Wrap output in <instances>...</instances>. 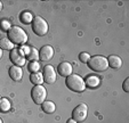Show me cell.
Here are the masks:
<instances>
[{
    "label": "cell",
    "instance_id": "28",
    "mask_svg": "<svg viewBox=\"0 0 129 123\" xmlns=\"http://www.w3.org/2000/svg\"><path fill=\"white\" fill-rule=\"evenodd\" d=\"M0 123H3V121H1V118H0Z\"/></svg>",
    "mask_w": 129,
    "mask_h": 123
},
{
    "label": "cell",
    "instance_id": "2",
    "mask_svg": "<svg viewBox=\"0 0 129 123\" xmlns=\"http://www.w3.org/2000/svg\"><path fill=\"white\" fill-rule=\"evenodd\" d=\"M8 39L13 44L22 45L27 41V34L20 26H12L8 31Z\"/></svg>",
    "mask_w": 129,
    "mask_h": 123
},
{
    "label": "cell",
    "instance_id": "17",
    "mask_svg": "<svg viewBox=\"0 0 129 123\" xmlns=\"http://www.w3.org/2000/svg\"><path fill=\"white\" fill-rule=\"evenodd\" d=\"M10 109V103L7 98H0V112H8Z\"/></svg>",
    "mask_w": 129,
    "mask_h": 123
},
{
    "label": "cell",
    "instance_id": "20",
    "mask_svg": "<svg viewBox=\"0 0 129 123\" xmlns=\"http://www.w3.org/2000/svg\"><path fill=\"white\" fill-rule=\"evenodd\" d=\"M40 70V64L38 63V62H31V63L29 64V71L32 73H37L39 72Z\"/></svg>",
    "mask_w": 129,
    "mask_h": 123
},
{
    "label": "cell",
    "instance_id": "25",
    "mask_svg": "<svg viewBox=\"0 0 129 123\" xmlns=\"http://www.w3.org/2000/svg\"><path fill=\"white\" fill-rule=\"evenodd\" d=\"M66 123H77V122L73 120V118H70V120H68V122H66Z\"/></svg>",
    "mask_w": 129,
    "mask_h": 123
},
{
    "label": "cell",
    "instance_id": "24",
    "mask_svg": "<svg viewBox=\"0 0 129 123\" xmlns=\"http://www.w3.org/2000/svg\"><path fill=\"white\" fill-rule=\"evenodd\" d=\"M21 50L23 51V54H25V55L27 56V55L30 54V51H31V47H26V46H24L22 49H21Z\"/></svg>",
    "mask_w": 129,
    "mask_h": 123
},
{
    "label": "cell",
    "instance_id": "6",
    "mask_svg": "<svg viewBox=\"0 0 129 123\" xmlns=\"http://www.w3.org/2000/svg\"><path fill=\"white\" fill-rule=\"evenodd\" d=\"M87 113H88V107L86 104H80L73 109V120L76 122H83L87 117Z\"/></svg>",
    "mask_w": 129,
    "mask_h": 123
},
{
    "label": "cell",
    "instance_id": "16",
    "mask_svg": "<svg viewBox=\"0 0 129 123\" xmlns=\"http://www.w3.org/2000/svg\"><path fill=\"white\" fill-rule=\"evenodd\" d=\"M13 47H14V44H13L8 38L0 39V49H4V50H13Z\"/></svg>",
    "mask_w": 129,
    "mask_h": 123
},
{
    "label": "cell",
    "instance_id": "19",
    "mask_svg": "<svg viewBox=\"0 0 129 123\" xmlns=\"http://www.w3.org/2000/svg\"><path fill=\"white\" fill-rule=\"evenodd\" d=\"M27 57H29V59L32 60V62H37V60L39 59V53H38V50H37L36 48L31 47V51H30V54L27 55Z\"/></svg>",
    "mask_w": 129,
    "mask_h": 123
},
{
    "label": "cell",
    "instance_id": "3",
    "mask_svg": "<svg viewBox=\"0 0 129 123\" xmlns=\"http://www.w3.org/2000/svg\"><path fill=\"white\" fill-rule=\"evenodd\" d=\"M87 63H88V66H89L91 70L96 71V72H102V71H105L109 67L107 58L103 57V56H94V57H90Z\"/></svg>",
    "mask_w": 129,
    "mask_h": 123
},
{
    "label": "cell",
    "instance_id": "14",
    "mask_svg": "<svg viewBox=\"0 0 129 123\" xmlns=\"http://www.w3.org/2000/svg\"><path fill=\"white\" fill-rule=\"evenodd\" d=\"M41 107H42V111L45 112V113H48V114H51L55 112V109H56V106H55V104H54L53 101H44L41 104Z\"/></svg>",
    "mask_w": 129,
    "mask_h": 123
},
{
    "label": "cell",
    "instance_id": "9",
    "mask_svg": "<svg viewBox=\"0 0 129 123\" xmlns=\"http://www.w3.org/2000/svg\"><path fill=\"white\" fill-rule=\"evenodd\" d=\"M54 56V49L50 46H44L39 51V59L42 62L50 60Z\"/></svg>",
    "mask_w": 129,
    "mask_h": 123
},
{
    "label": "cell",
    "instance_id": "13",
    "mask_svg": "<svg viewBox=\"0 0 129 123\" xmlns=\"http://www.w3.org/2000/svg\"><path fill=\"white\" fill-rule=\"evenodd\" d=\"M30 81H31L34 86H41V83L44 82V76H42V74L39 72L32 73V74L30 75Z\"/></svg>",
    "mask_w": 129,
    "mask_h": 123
},
{
    "label": "cell",
    "instance_id": "26",
    "mask_svg": "<svg viewBox=\"0 0 129 123\" xmlns=\"http://www.w3.org/2000/svg\"><path fill=\"white\" fill-rule=\"evenodd\" d=\"M3 8H4V5H3V3H1V1H0V12H1V10H3Z\"/></svg>",
    "mask_w": 129,
    "mask_h": 123
},
{
    "label": "cell",
    "instance_id": "7",
    "mask_svg": "<svg viewBox=\"0 0 129 123\" xmlns=\"http://www.w3.org/2000/svg\"><path fill=\"white\" fill-rule=\"evenodd\" d=\"M10 60L15 64V66H23L25 64V56L21 49L10 50Z\"/></svg>",
    "mask_w": 129,
    "mask_h": 123
},
{
    "label": "cell",
    "instance_id": "22",
    "mask_svg": "<svg viewBox=\"0 0 129 123\" xmlns=\"http://www.w3.org/2000/svg\"><path fill=\"white\" fill-rule=\"evenodd\" d=\"M89 58H90V56H89V54H87V53H81L80 56H79V59H80L82 63H87L88 60H89Z\"/></svg>",
    "mask_w": 129,
    "mask_h": 123
},
{
    "label": "cell",
    "instance_id": "23",
    "mask_svg": "<svg viewBox=\"0 0 129 123\" xmlns=\"http://www.w3.org/2000/svg\"><path fill=\"white\" fill-rule=\"evenodd\" d=\"M123 90L126 92L129 91V79L128 77H127V79L124 80V82H123Z\"/></svg>",
    "mask_w": 129,
    "mask_h": 123
},
{
    "label": "cell",
    "instance_id": "18",
    "mask_svg": "<svg viewBox=\"0 0 129 123\" xmlns=\"http://www.w3.org/2000/svg\"><path fill=\"white\" fill-rule=\"evenodd\" d=\"M21 21H22L23 24H29V23H32V21H33L32 14L30 12L22 13V15H21Z\"/></svg>",
    "mask_w": 129,
    "mask_h": 123
},
{
    "label": "cell",
    "instance_id": "12",
    "mask_svg": "<svg viewBox=\"0 0 129 123\" xmlns=\"http://www.w3.org/2000/svg\"><path fill=\"white\" fill-rule=\"evenodd\" d=\"M107 63H109V65L112 68L118 70V68H120L122 66V59L119 57V56L111 55L109 58H107Z\"/></svg>",
    "mask_w": 129,
    "mask_h": 123
},
{
    "label": "cell",
    "instance_id": "5",
    "mask_svg": "<svg viewBox=\"0 0 129 123\" xmlns=\"http://www.w3.org/2000/svg\"><path fill=\"white\" fill-rule=\"evenodd\" d=\"M31 97L33 101L38 105H41L47 97V90L42 86H36L31 90Z\"/></svg>",
    "mask_w": 129,
    "mask_h": 123
},
{
    "label": "cell",
    "instance_id": "1",
    "mask_svg": "<svg viewBox=\"0 0 129 123\" xmlns=\"http://www.w3.org/2000/svg\"><path fill=\"white\" fill-rule=\"evenodd\" d=\"M66 86L70 90L76 92H82L86 89L85 80L78 74H71L66 77Z\"/></svg>",
    "mask_w": 129,
    "mask_h": 123
},
{
    "label": "cell",
    "instance_id": "11",
    "mask_svg": "<svg viewBox=\"0 0 129 123\" xmlns=\"http://www.w3.org/2000/svg\"><path fill=\"white\" fill-rule=\"evenodd\" d=\"M9 75L14 81H20L23 76V71L20 66H12L9 68Z\"/></svg>",
    "mask_w": 129,
    "mask_h": 123
},
{
    "label": "cell",
    "instance_id": "10",
    "mask_svg": "<svg viewBox=\"0 0 129 123\" xmlns=\"http://www.w3.org/2000/svg\"><path fill=\"white\" fill-rule=\"evenodd\" d=\"M57 71H58V73L62 76H69L72 73V65L70 63H68V62H63V63H61L58 65Z\"/></svg>",
    "mask_w": 129,
    "mask_h": 123
},
{
    "label": "cell",
    "instance_id": "21",
    "mask_svg": "<svg viewBox=\"0 0 129 123\" xmlns=\"http://www.w3.org/2000/svg\"><path fill=\"white\" fill-rule=\"evenodd\" d=\"M0 27H1L4 31H9L10 23L8 22V21H3V22H0Z\"/></svg>",
    "mask_w": 129,
    "mask_h": 123
},
{
    "label": "cell",
    "instance_id": "27",
    "mask_svg": "<svg viewBox=\"0 0 129 123\" xmlns=\"http://www.w3.org/2000/svg\"><path fill=\"white\" fill-rule=\"evenodd\" d=\"M1 57H3V50L0 49V59H1Z\"/></svg>",
    "mask_w": 129,
    "mask_h": 123
},
{
    "label": "cell",
    "instance_id": "8",
    "mask_svg": "<svg viewBox=\"0 0 129 123\" xmlns=\"http://www.w3.org/2000/svg\"><path fill=\"white\" fill-rule=\"evenodd\" d=\"M44 81L47 82L48 85H53L54 82L56 81L57 75H56V71L51 65H46L44 67Z\"/></svg>",
    "mask_w": 129,
    "mask_h": 123
},
{
    "label": "cell",
    "instance_id": "15",
    "mask_svg": "<svg viewBox=\"0 0 129 123\" xmlns=\"http://www.w3.org/2000/svg\"><path fill=\"white\" fill-rule=\"evenodd\" d=\"M85 83H86V86H88L89 88H96L100 85V79H98V76H95V75H89V76L86 79Z\"/></svg>",
    "mask_w": 129,
    "mask_h": 123
},
{
    "label": "cell",
    "instance_id": "4",
    "mask_svg": "<svg viewBox=\"0 0 129 123\" xmlns=\"http://www.w3.org/2000/svg\"><path fill=\"white\" fill-rule=\"evenodd\" d=\"M32 30L38 35H45L48 32V24L42 17L36 16L32 21Z\"/></svg>",
    "mask_w": 129,
    "mask_h": 123
}]
</instances>
